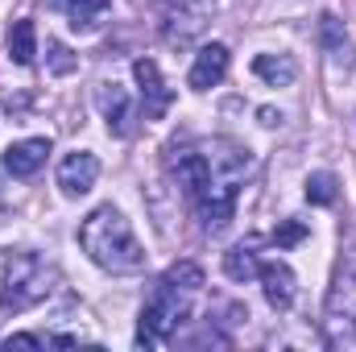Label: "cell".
Masks as SVG:
<instances>
[{
	"instance_id": "cell-1",
	"label": "cell",
	"mask_w": 356,
	"mask_h": 352,
	"mask_svg": "<svg viewBox=\"0 0 356 352\" xmlns=\"http://www.w3.org/2000/svg\"><path fill=\"white\" fill-rule=\"evenodd\" d=\"M79 245H83V253H88L91 262L99 265V269H108V273H141L145 269L141 241L133 237L129 220L112 203L95 207L88 220L79 224Z\"/></svg>"
},
{
	"instance_id": "cell-2",
	"label": "cell",
	"mask_w": 356,
	"mask_h": 352,
	"mask_svg": "<svg viewBox=\"0 0 356 352\" xmlns=\"http://www.w3.org/2000/svg\"><path fill=\"white\" fill-rule=\"evenodd\" d=\"M50 282H54V269L38 253H13L4 265V286H0V319L46 303V294L54 290Z\"/></svg>"
},
{
	"instance_id": "cell-3",
	"label": "cell",
	"mask_w": 356,
	"mask_h": 352,
	"mask_svg": "<svg viewBox=\"0 0 356 352\" xmlns=\"http://www.w3.org/2000/svg\"><path fill=\"white\" fill-rule=\"evenodd\" d=\"M186 319V303L178 294L175 282H162L149 303L141 307V332H137V344H166L178 332V323Z\"/></svg>"
},
{
	"instance_id": "cell-4",
	"label": "cell",
	"mask_w": 356,
	"mask_h": 352,
	"mask_svg": "<svg viewBox=\"0 0 356 352\" xmlns=\"http://www.w3.org/2000/svg\"><path fill=\"white\" fill-rule=\"evenodd\" d=\"M216 17V0H166L162 8V38L166 46L186 50Z\"/></svg>"
},
{
	"instance_id": "cell-5",
	"label": "cell",
	"mask_w": 356,
	"mask_h": 352,
	"mask_svg": "<svg viewBox=\"0 0 356 352\" xmlns=\"http://www.w3.org/2000/svg\"><path fill=\"white\" fill-rule=\"evenodd\" d=\"M133 79H137V88H141V99H145V116H149V120H162L166 108L175 104V91L166 88L158 63H154V58H137V63H133Z\"/></svg>"
},
{
	"instance_id": "cell-6",
	"label": "cell",
	"mask_w": 356,
	"mask_h": 352,
	"mask_svg": "<svg viewBox=\"0 0 356 352\" xmlns=\"http://www.w3.org/2000/svg\"><path fill=\"white\" fill-rule=\"evenodd\" d=\"M95 178H99V158L88 154V150H75V154H67L58 162V186H63L67 199L88 195L91 186H95Z\"/></svg>"
},
{
	"instance_id": "cell-7",
	"label": "cell",
	"mask_w": 356,
	"mask_h": 352,
	"mask_svg": "<svg viewBox=\"0 0 356 352\" xmlns=\"http://www.w3.org/2000/svg\"><path fill=\"white\" fill-rule=\"evenodd\" d=\"M46 154H50V141L46 137H29V141H13L4 150V170L13 178H33L46 166Z\"/></svg>"
},
{
	"instance_id": "cell-8",
	"label": "cell",
	"mask_w": 356,
	"mask_h": 352,
	"mask_svg": "<svg viewBox=\"0 0 356 352\" xmlns=\"http://www.w3.org/2000/svg\"><path fill=\"white\" fill-rule=\"evenodd\" d=\"M224 75H228V46L211 42V46H203V50L195 54V67H191L186 83L195 91H207V88H216Z\"/></svg>"
},
{
	"instance_id": "cell-9",
	"label": "cell",
	"mask_w": 356,
	"mask_h": 352,
	"mask_svg": "<svg viewBox=\"0 0 356 352\" xmlns=\"http://www.w3.org/2000/svg\"><path fill=\"white\" fill-rule=\"evenodd\" d=\"M170 166H175L178 186H182L191 199L211 182V158H207V154H199V150H178L175 158H170Z\"/></svg>"
},
{
	"instance_id": "cell-10",
	"label": "cell",
	"mask_w": 356,
	"mask_h": 352,
	"mask_svg": "<svg viewBox=\"0 0 356 352\" xmlns=\"http://www.w3.org/2000/svg\"><path fill=\"white\" fill-rule=\"evenodd\" d=\"M261 290H266V303L273 311H286L290 303H294V286H298V278H294V269L286 262H266L261 265Z\"/></svg>"
},
{
	"instance_id": "cell-11",
	"label": "cell",
	"mask_w": 356,
	"mask_h": 352,
	"mask_svg": "<svg viewBox=\"0 0 356 352\" xmlns=\"http://www.w3.org/2000/svg\"><path fill=\"white\" fill-rule=\"evenodd\" d=\"M95 104H99L108 129H112L116 137H124V133H129V120H133V112H129V91L120 88V83H99V88H95Z\"/></svg>"
},
{
	"instance_id": "cell-12",
	"label": "cell",
	"mask_w": 356,
	"mask_h": 352,
	"mask_svg": "<svg viewBox=\"0 0 356 352\" xmlns=\"http://www.w3.org/2000/svg\"><path fill=\"white\" fill-rule=\"evenodd\" d=\"M253 75L266 79L269 88H290L298 79V63L290 54H257L253 58Z\"/></svg>"
},
{
	"instance_id": "cell-13",
	"label": "cell",
	"mask_w": 356,
	"mask_h": 352,
	"mask_svg": "<svg viewBox=\"0 0 356 352\" xmlns=\"http://www.w3.org/2000/svg\"><path fill=\"white\" fill-rule=\"evenodd\" d=\"M58 8H67V17H71V29H79V33H91L95 25H99V17L108 13V4L112 0H54Z\"/></svg>"
},
{
	"instance_id": "cell-14",
	"label": "cell",
	"mask_w": 356,
	"mask_h": 352,
	"mask_svg": "<svg viewBox=\"0 0 356 352\" xmlns=\"http://www.w3.org/2000/svg\"><path fill=\"white\" fill-rule=\"evenodd\" d=\"M8 58L17 67H29L38 58V29H33V21H17L8 29Z\"/></svg>"
},
{
	"instance_id": "cell-15",
	"label": "cell",
	"mask_w": 356,
	"mask_h": 352,
	"mask_svg": "<svg viewBox=\"0 0 356 352\" xmlns=\"http://www.w3.org/2000/svg\"><path fill=\"white\" fill-rule=\"evenodd\" d=\"M224 273H228L232 282H249V278H257V273H261V262H257L253 245H236V249H228V253H224Z\"/></svg>"
},
{
	"instance_id": "cell-16",
	"label": "cell",
	"mask_w": 356,
	"mask_h": 352,
	"mask_svg": "<svg viewBox=\"0 0 356 352\" xmlns=\"http://www.w3.org/2000/svg\"><path fill=\"white\" fill-rule=\"evenodd\" d=\"M336 195H340V182H336L332 170H315V175L307 178V203H315V207H332Z\"/></svg>"
},
{
	"instance_id": "cell-17",
	"label": "cell",
	"mask_w": 356,
	"mask_h": 352,
	"mask_svg": "<svg viewBox=\"0 0 356 352\" xmlns=\"http://www.w3.org/2000/svg\"><path fill=\"white\" fill-rule=\"evenodd\" d=\"M319 42H323L327 50H344L348 33H344V21H340L336 13H323V17H319Z\"/></svg>"
},
{
	"instance_id": "cell-18",
	"label": "cell",
	"mask_w": 356,
	"mask_h": 352,
	"mask_svg": "<svg viewBox=\"0 0 356 352\" xmlns=\"http://www.w3.org/2000/svg\"><path fill=\"white\" fill-rule=\"evenodd\" d=\"M166 282H175L178 290H199V286H203V269L195 262H175L170 273H166Z\"/></svg>"
},
{
	"instance_id": "cell-19",
	"label": "cell",
	"mask_w": 356,
	"mask_h": 352,
	"mask_svg": "<svg viewBox=\"0 0 356 352\" xmlns=\"http://www.w3.org/2000/svg\"><path fill=\"white\" fill-rule=\"evenodd\" d=\"M302 237H307V224H298V220H286V224H277V228H273L277 249H290V245H298Z\"/></svg>"
},
{
	"instance_id": "cell-20",
	"label": "cell",
	"mask_w": 356,
	"mask_h": 352,
	"mask_svg": "<svg viewBox=\"0 0 356 352\" xmlns=\"http://www.w3.org/2000/svg\"><path fill=\"white\" fill-rule=\"evenodd\" d=\"M46 46H50V71H54V75L75 71V58H71V50H67L63 42H46Z\"/></svg>"
},
{
	"instance_id": "cell-21",
	"label": "cell",
	"mask_w": 356,
	"mask_h": 352,
	"mask_svg": "<svg viewBox=\"0 0 356 352\" xmlns=\"http://www.w3.org/2000/svg\"><path fill=\"white\" fill-rule=\"evenodd\" d=\"M4 349H42V340H38V336L17 332V336H8V340H4Z\"/></svg>"
},
{
	"instance_id": "cell-22",
	"label": "cell",
	"mask_w": 356,
	"mask_h": 352,
	"mask_svg": "<svg viewBox=\"0 0 356 352\" xmlns=\"http://www.w3.org/2000/svg\"><path fill=\"white\" fill-rule=\"evenodd\" d=\"M261 125H269V129H273V125H282V112H273V108H261Z\"/></svg>"
},
{
	"instance_id": "cell-23",
	"label": "cell",
	"mask_w": 356,
	"mask_h": 352,
	"mask_svg": "<svg viewBox=\"0 0 356 352\" xmlns=\"http://www.w3.org/2000/svg\"><path fill=\"white\" fill-rule=\"evenodd\" d=\"M344 273H348V278H353V282H356V253H353V257H348V265H344Z\"/></svg>"
}]
</instances>
